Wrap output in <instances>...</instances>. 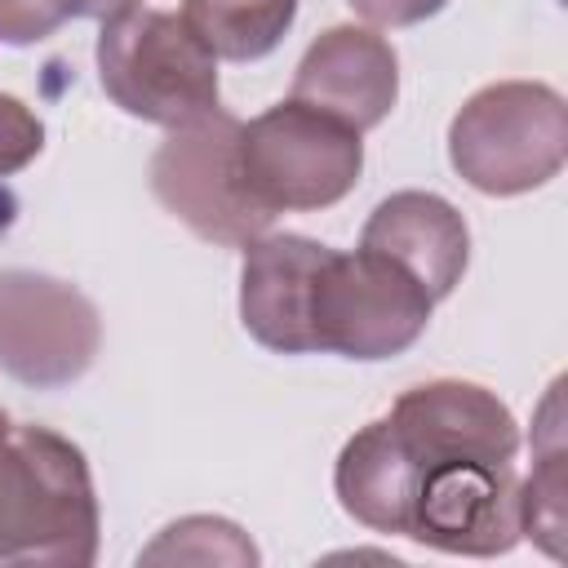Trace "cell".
<instances>
[{
  "mask_svg": "<svg viewBox=\"0 0 568 568\" xmlns=\"http://www.w3.org/2000/svg\"><path fill=\"white\" fill-rule=\"evenodd\" d=\"M359 248L382 253L395 266H404L435 302H444L470 266L466 217L435 191H395V195H386L368 213V222L359 231Z\"/></svg>",
  "mask_w": 568,
  "mask_h": 568,
  "instance_id": "10",
  "label": "cell"
},
{
  "mask_svg": "<svg viewBox=\"0 0 568 568\" xmlns=\"http://www.w3.org/2000/svg\"><path fill=\"white\" fill-rule=\"evenodd\" d=\"M142 559H195V564H209V559H226V564H257V550L253 541L231 524V519H217V515H191V519H178L169 524L146 550Z\"/></svg>",
  "mask_w": 568,
  "mask_h": 568,
  "instance_id": "13",
  "label": "cell"
},
{
  "mask_svg": "<svg viewBox=\"0 0 568 568\" xmlns=\"http://www.w3.org/2000/svg\"><path fill=\"white\" fill-rule=\"evenodd\" d=\"M102 346L98 306L67 280L0 271V368L31 390H62L89 373Z\"/></svg>",
  "mask_w": 568,
  "mask_h": 568,
  "instance_id": "7",
  "label": "cell"
},
{
  "mask_svg": "<svg viewBox=\"0 0 568 568\" xmlns=\"http://www.w3.org/2000/svg\"><path fill=\"white\" fill-rule=\"evenodd\" d=\"M346 4L373 27H417L435 18L448 0H346Z\"/></svg>",
  "mask_w": 568,
  "mask_h": 568,
  "instance_id": "16",
  "label": "cell"
},
{
  "mask_svg": "<svg viewBox=\"0 0 568 568\" xmlns=\"http://www.w3.org/2000/svg\"><path fill=\"white\" fill-rule=\"evenodd\" d=\"M40 151H44V124H40V115L22 98L0 93V178L22 173Z\"/></svg>",
  "mask_w": 568,
  "mask_h": 568,
  "instance_id": "14",
  "label": "cell"
},
{
  "mask_svg": "<svg viewBox=\"0 0 568 568\" xmlns=\"http://www.w3.org/2000/svg\"><path fill=\"white\" fill-rule=\"evenodd\" d=\"M297 18V0H182V22L213 58L257 62L280 49Z\"/></svg>",
  "mask_w": 568,
  "mask_h": 568,
  "instance_id": "12",
  "label": "cell"
},
{
  "mask_svg": "<svg viewBox=\"0 0 568 568\" xmlns=\"http://www.w3.org/2000/svg\"><path fill=\"white\" fill-rule=\"evenodd\" d=\"M0 426H9V417H4V408H0Z\"/></svg>",
  "mask_w": 568,
  "mask_h": 568,
  "instance_id": "18",
  "label": "cell"
},
{
  "mask_svg": "<svg viewBox=\"0 0 568 568\" xmlns=\"http://www.w3.org/2000/svg\"><path fill=\"white\" fill-rule=\"evenodd\" d=\"M328 244L293 231H266L244 244L240 324L275 355H311V297Z\"/></svg>",
  "mask_w": 568,
  "mask_h": 568,
  "instance_id": "9",
  "label": "cell"
},
{
  "mask_svg": "<svg viewBox=\"0 0 568 568\" xmlns=\"http://www.w3.org/2000/svg\"><path fill=\"white\" fill-rule=\"evenodd\" d=\"M240 138L244 120L213 106L186 124H173L151 155L155 200L200 240L222 248H244L275 222V213H266L244 182Z\"/></svg>",
  "mask_w": 568,
  "mask_h": 568,
  "instance_id": "4",
  "label": "cell"
},
{
  "mask_svg": "<svg viewBox=\"0 0 568 568\" xmlns=\"http://www.w3.org/2000/svg\"><path fill=\"white\" fill-rule=\"evenodd\" d=\"M568 160L564 93L541 80H497L462 102L448 124V164L479 195H528Z\"/></svg>",
  "mask_w": 568,
  "mask_h": 568,
  "instance_id": "2",
  "label": "cell"
},
{
  "mask_svg": "<svg viewBox=\"0 0 568 568\" xmlns=\"http://www.w3.org/2000/svg\"><path fill=\"white\" fill-rule=\"evenodd\" d=\"M62 22H71L67 0H0V40L4 44H40Z\"/></svg>",
  "mask_w": 568,
  "mask_h": 568,
  "instance_id": "15",
  "label": "cell"
},
{
  "mask_svg": "<svg viewBox=\"0 0 568 568\" xmlns=\"http://www.w3.org/2000/svg\"><path fill=\"white\" fill-rule=\"evenodd\" d=\"M133 4H142V0H67L71 18H98V22H106V18H115Z\"/></svg>",
  "mask_w": 568,
  "mask_h": 568,
  "instance_id": "17",
  "label": "cell"
},
{
  "mask_svg": "<svg viewBox=\"0 0 568 568\" xmlns=\"http://www.w3.org/2000/svg\"><path fill=\"white\" fill-rule=\"evenodd\" d=\"M364 133L284 98L253 115L240 138L244 182L266 213H315L346 200L364 173Z\"/></svg>",
  "mask_w": 568,
  "mask_h": 568,
  "instance_id": "5",
  "label": "cell"
},
{
  "mask_svg": "<svg viewBox=\"0 0 568 568\" xmlns=\"http://www.w3.org/2000/svg\"><path fill=\"white\" fill-rule=\"evenodd\" d=\"M435 297L390 257L355 248L324 253L311 297V355L390 359L430 324Z\"/></svg>",
  "mask_w": 568,
  "mask_h": 568,
  "instance_id": "6",
  "label": "cell"
},
{
  "mask_svg": "<svg viewBox=\"0 0 568 568\" xmlns=\"http://www.w3.org/2000/svg\"><path fill=\"white\" fill-rule=\"evenodd\" d=\"M288 98L351 124L355 133H368L390 115L399 98V58L373 27L337 22L302 53Z\"/></svg>",
  "mask_w": 568,
  "mask_h": 568,
  "instance_id": "8",
  "label": "cell"
},
{
  "mask_svg": "<svg viewBox=\"0 0 568 568\" xmlns=\"http://www.w3.org/2000/svg\"><path fill=\"white\" fill-rule=\"evenodd\" d=\"M98 537L84 453L49 426H0V564L89 568Z\"/></svg>",
  "mask_w": 568,
  "mask_h": 568,
  "instance_id": "1",
  "label": "cell"
},
{
  "mask_svg": "<svg viewBox=\"0 0 568 568\" xmlns=\"http://www.w3.org/2000/svg\"><path fill=\"white\" fill-rule=\"evenodd\" d=\"M93 53L106 98L133 120L173 129L222 106L217 58L182 13L133 4L102 22Z\"/></svg>",
  "mask_w": 568,
  "mask_h": 568,
  "instance_id": "3",
  "label": "cell"
},
{
  "mask_svg": "<svg viewBox=\"0 0 568 568\" xmlns=\"http://www.w3.org/2000/svg\"><path fill=\"white\" fill-rule=\"evenodd\" d=\"M532 479H519V528L550 559H564L568 528V462H564V417H559V382L546 390L532 439Z\"/></svg>",
  "mask_w": 568,
  "mask_h": 568,
  "instance_id": "11",
  "label": "cell"
}]
</instances>
